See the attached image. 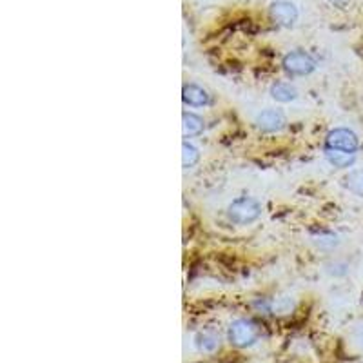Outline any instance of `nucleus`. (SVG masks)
<instances>
[{"label": "nucleus", "mask_w": 363, "mask_h": 363, "mask_svg": "<svg viewBox=\"0 0 363 363\" xmlns=\"http://www.w3.org/2000/svg\"><path fill=\"white\" fill-rule=\"evenodd\" d=\"M227 216L237 225H249L262 216V206L251 197H238L229 204Z\"/></svg>", "instance_id": "obj_1"}, {"label": "nucleus", "mask_w": 363, "mask_h": 363, "mask_svg": "<svg viewBox=\"0 0 363 363\" xmlns=\"http://www.w3.org/2000/svg\"><path fill=\"white\" fill-rule=\"evenodd\" d=\"M260 331L254 322L247 318L235 319L227 329V338L231 341V345L238 347V349H247V347L254 345L258 341Z\"/></svg>", "instance_id": "obj_2"}, {"label": "nucleus", "mask_w": 363, "mask_h": 363, "mask_svg": "<svg viewBox=\"0 0 363 363\" xmlns=\"http://www.w3.org/2000/svg\"><path fill=\"white\" fill-rule=\"evenodd\" d=\"M282 66H284L285 73L291 77H305L316 70V62L309 53L298 49V51H291L285 55Z\"/></svg>", "instance_id": "obj_3"}, {"label": "nucleus", "mask_w": 363, "mask_h": 363, "mask_svg": "<svg viewBox=\"0 0 363 363\" xmlns=\"http://www.w3.org/2000/svg\"><path fill=\"white\" fill-rule=\"evenodd\" d=\"M325 149H336V151L356 154L359 149V138L355 131H350L347 127H336L325 136Z\"/></svg>", "instance_id": "obj_4"}, {"label": "nucleus", "mask_w": 363, "mask_h": 363, "mask_svg": "<svg viewBox=\"0 0 363 363\" xmlns=\"http://www.w3.org/2000/svg\"><path fill=\"white\" fill-rule=\"evenodd\" d=\"M256 127L263 133H278L282 131L287 124L284 111L280 110H265L262 113H258L256 120H254Z\"/></svg>", "instance_id": "obj_5"}, {"label": "nucleus", "mask_w": 363, "mask_h": 363, "mask_svg": "<svg viewBox=\"0 0 363 363\" xmlns=\"http://www.w3.org/2000/svg\"><path fill=\"white\" fill-rule=\"evenodd\" d=\"M271 17L275 22H278L284 27L294 26V22L298 20V9L296 6L291 4V2H285V0H278L271 6Z\"/></svg>", "instance_id": "obj_6"}, {"label": "nucleus", "mask_w": 363, "mask_h": 363, "mask_svg": "<svg viewBox=\"0 0 363 363\" xmlns=\"http://www.w3.org/2000/svg\"><path fill=\"white\" fill-rule=\"evenodd\" d=\"M182 100L191 107H204L211 104V95L198 84H185L182 91Z\"/></svg>", "instance_id": "obj_7"}, {"label": "nucleus", "mask_w": 363, "mask_h": 363, "mask_svg": "<svg viewBox=\"0 0 363 363\" xmlns=\"http://www.w3.org/2000/svg\"><path fill=\"white\" fill-rule=\"evenodd\" d=\"M204 127H206L204 119L198 117L197 113H189V111H185V113L182 114V133H184L185 138L202 135V133H204Z\"/></svg>", "instance_id": "obj_8"}, {"label": "nucleus", "mask_w": 363, "mask_h": 363, "mask_svg": "<svg viewBox=\"0 0 363 363\" xmlns=\"http://www.w3.org/2000/svg\"><path fill=\"white\" fill-rule=\"evenodd\" d=\"M325 158L336 169H347V167H352V164L356 162V154L336 151V149H325Z\"/></svg>", "instance_id": "obj_9"}, {"label": "nucleus", "mask_w": 363, "mask_h": 363, "mask_svg": "<svg viewBox=\"0 0 363 363\" xmlns=\"http://www.w3.org/2000/svg\"><path fill=\"white\" fill-rule=\"evenodd\" d=\"M271 97L275 98L276 102H280V104H289V102L296 100L298 91L294 86H291V84L278 82L271 88Z\"/></svg>", "instance_id": "obj_10"}, {"label": "nucleus", "mask_w": 363, "mask_h": 363, "mask_svg": "<svg viewBox=\"0 0 363 363\" xmlns=\"http://www.w3.org/2000/svg\"><path fill=\"white\" fill-rule=\"evenodd\" d=\"M194 345L200 352H215L220 347V338L213 333H200L194 338Z\"/></svg>", "instance_id": "obj_11"}, {"label": "nucleus", "mask_w": 363, "mask_h": 363, "mask_svg": "<svg viewBox=\"0 0 363 363\" xmlns=\"http://www.w3.org/2000/svg\"><path fill=\"white\" fill-rule=\"evenodd\" d=\"M343 185L349 189L350 193L363 197V169H355L350 171L349 175L343 178Z\"/></svg>", "instance_id": "obj_12"}, {"label": "nucleus", "mask_w": 363, "mask_h": 363, "mask_svg": "<svg viewBox=\"0 0 363 363\" xmlns=\"http://www.w3.org/2000/svg\"><path fill=\"white\" fill-rule=\"evenodd\" d=\"M198 160H200V151H198L197 145H193L191 142H184L182 144V166H184V169L194 167Z\"/></svg>", "instance_id": "obj_13"}, {"label": "nucleus", "mask_w": 363, "mask_h": 363, "mask_svg": "<svg viewBox=\"0 0 363 363\" xmlns=\"http://www.w3.org/2000/svg\"><path fill=\"white\" fill-rule=\"evenodd\" d=\"M294 307H296V303H294V300L291 296H278L275 302H271V312L272 315L284 316L293 312Z\"/></svg>", "instance_id": "obj_14"}, {"label": "nucleus", "mask_w": 363, "mask_h": 363, "mask_svg": "<svg viewBox=\"0 0 363 363\" xmlns=\"http://www.w3.org/2000/svg\"><path fill=\"white\" fill-rule=\"evenodd\" d=\"M315 244L318 245L319 249H334L338 244H340V240H338L336 235H333V232H324V235H319L318 238L315 240Z\"/></svg>", "instance_id": "obj_15"}, {"label": "nucleus", "mask_w": 363, "mask_h": 363, "mask_svg": "<svg viewBox=\"0 0 363 363\" xmlns=\"http://www.w3.org/2000/svg\"><path fill=\"white\" fill-rule=\"evenodd\" d=\"M331 2H333L334 6H338V8H343V6H345L349 0H331Z\"/></svg>", "instance_id": "obj_16"}]
</instances>
